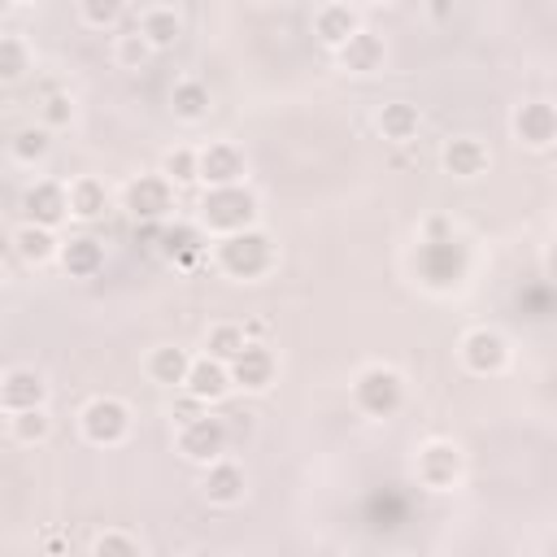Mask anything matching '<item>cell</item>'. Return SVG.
<instances>
[{
  "instance_id": "obj_18",
  "label": "cell",
  "mask_w": 557,
  "mask_h": 557,
  "mask_svg": "<svg viewBox=\"0 0 557 557\" xmlns=\"http://www.w3.org/2000/svg\"><path fill=\"white\" fill-rule=\"evenodd\" d=\"M205 496L218 501V505H235V501L244 496V470L231 466V462L209 466V475H205Z\"/></svg>"
},
{
  "instance_id": "obj_14",
  "label": "cell",
  "mask_w": 557,
  "mask_h": 557,
  "mask_svg": "<svg viewBox=\"0 0 557 557\" xmlns=\"http://www.w3.org/2000/svg\"><path fill=\"white\" fill-rule=\"evenodd\" d=\"M462 358L475 375H492L505 366V340L496 332H470L466 345H462Z\"/></svg>"
},
{
  "instance_id": "obj_24",
  "label": "cell",
  "mask_w": 557,
  "mask_h": 557,
  "mask_svg": "<svg viewBox=\"0 0 557 557\" xmlns=\"http://www.w3.org/2000/svg\"><path fill=\"white\" fill-rule=\"evenodd\" d=\"M70 213H79V218H101L105 213V205H109V196H105V183H96V179H79L75 187H70Z\"/></svg>"
},
{
  "instance_id": "obj_30",
  "label": "cell",
  "mask_w": 557,
  "mask_h": 557,
  "mask_svg": "<svg viewBox=\"0 0 557 557\" xmlns=\"http://www.w3.org/2000/svg\"><path fill=\"white\" fill-rule=\"evenodd\" d=\"M239 349H244V332H239V327L222 323V327H213V332H209V358H218V362H231Z\"/></svg>"
},
{
  "instance_id": "obj_39",
  "label": "cell",
  "mask_w": 557,
  "mask_h": 557,
  "mask_svg": "<svg viewBox=\"0 0 557 557\" xmlns=\"http://www.w3.org/2000/svg\"><path fill=\"white\" fill-rule=\"evenodd\" d=\"M261 5H278V0H261Z\"/></svg>"
},
{
  "instance_id": "obj_25",
  "label": "cell",
  "mask_w": 557,
  "mask_h": 557,
  "mask_svg": "<svg viewBox=\"0 0 557 557\" xmlns=\"http://www.w3.org/2000/svg\"><path fill=\"white\" fill-rule=\"evenodd\" d=\"M179 18H174V10H153V14H144V23H140V36L153 44V49H170L174 40H179Z\"/></svg>"
},
{
  "instance_id": "obj_6",
  "label": "cell",
  "mask_w": 557,
  "mask_h": 557,
  "mask_svg": "<svg viewBox=\"0 0 557 557\" xmlns=\"http://www.w3.org/2000/svg\"><path fill=\"white\" fill-rule=\"evenodd\" d=\"M170 205H174V196H170V179H161V174H140V179L127 187V209H131V218H140V222H157V218H166V213H170Z\"/></svg>"
},
{
  "instance_id": "obj_19",
  "label": "cell",
  "mask_w": 557,
  "mask_h": 557,
  "mask_svg": "<svg viewBox=\"0 0 557 557\" xmlns=\"http://www.w3.org/2000/svg\"><path fill=\"white\" fill-rule=\"evenodd\" d=\"M101 261H105V252H101V244H96L92 235H79V239H70V244L62 248V265H66V274H75V278L96 274Z\"/></svg>"
},
{
  "instance_id": "obj_33",
  "label": "cell",
  "mask_w": 557,
  "mask_h": 557,
  "mask_svg": "<svg viewBox=\"0 0 557 557\" xmlns=\"http://www.w3.org/2000/svg\"><path fill=\"white\" fill-rule=\"evenodd\" d=\"M166 179H174V183H192V179H196V153H187V148L170 153V157H166Z\"/></svg>"
},
{
  "instance_id": "obj_38",
  "label": "cell",
  "mask_w": 557,
  "mask_h": 557,
  "mask_svg": "<svg viewBox=\"0 0 557 557\" xmlns=\"http://www.w3.org/2000/svg\"><path fill=\"white\" fill-rule=\"evenodd\" d=\"M10 5H14V0H0V14H10Z\"/></svg>"
},
{
  "instance_id": "obj_32",
  "label": "cell",
  "mask_w": 557,
  "mask_h": 557,
  "mask_svg": "<svg viewBox=\"0 0 557 557\" xmlns=\"http://www.w3.org/2000/svg\"><path fill=\"white\" fill-rule=\"evenodd\" d=\"M79 5H83V18L92 27H109L122 18V0H79Z\"/></svg>"
},
{
  "instance_id": "obj_21",
  "label": "cell",
  "mask_w": 557,
  "mask_h": 557,
  "mask_svg": "<svg viewBox=\"0 0 557 557\" xmlns=\"http://www.w3.org/2000/svg\"><path fill=\"white\" fill-rule=\"evenodd\" d=\"M319 36H323V44H332V49H340L353 31H358V14L349 10V5H327L323 14H319Z\"/></svg>"
},
{
  "instance_id": "obj_20",
  "label": "cell",
  "mask_w": 557,
  "mask_h": 557,
  "mask_svg": "<svg viewBox=\"0 0 557 557\" xmlns=\"http://www.w3.org/2000/svg\"><path fill=\"white\" fill-rule=\"evenodd\" d=\"M379 131H384L388 140H397V144H410V140L418 135V105H405V101L384 105V114H379Z\"/></svg>"
},
{
  "instance_id": "obj_1",
  "label": "cell",
  "mask_w": 557,
  "mask_h": 557,
  "mask_svg": "<svg viewBox=\"0 0 557 557\" xmlns=\"http://www.w3.org/2000/svg\"><path fill=\"white\" fill-rule=\"evenodd\" d=\"M257 213V200L252 192H244L239 183L231 187H209V196L200 200V218L209 231H244Z\"/></svg>"
},
{
  "instance_id": "obj_4",
  "label": "cell",
  "mask_w": 557,
  "mask_h": 557,
  "mask_svg": "<svg viewBox=\"0 0 557 557\" xmlns=\"http://www.w3.org/2000/svg\"><path fill=\"white\" fill-rule=\"evenodd\" d=\"M353 397H358V405H362L371 418H388V414H397L405 388H401V375H397V371L371 366V371H362V379L353 384Z\"/></svg>"
},
{
  "instance_id": "obj_16",
  "label": "cell",
  "mask_w": 557,
  "mask_h": 557,
  "mask_svg": "<svg viewBox=\"0 0 557 557\" xmlns=\"http://www.w3.org/2000/svg\"><path fill=\"white\" fill-rule=\"evenodd\" d=\"M340 62H345V70H353V75H371V70H379V62H384V44L358 27V31L340 44Z\"/></svg>"
},
{
  "instance_id": "obj_9",
  "label": "cell",
  "mask_w": 557,
  "mask_h": 557,
  "mask_svg": "<svg viewBox=\"0 0 557 557\" xmlns=\"http://www.w3.org/2000/svg\"><path fill=\"white\" fill-rule=\"evenodd\" d=\"M244 174V157L235 144H209L205 153H196V179H205L209 187H231Z\"/></svg>"
},
{
  "instance_id": "obj_7",
  "label": "cell",
  "mask_w": 557,
  "mask_h": 557,
  "mask_svg": "<svg viewBox=\"0 0 557 557\" xmlns=\"http://www.w3.org/2000/svg\"><path fill=\"white\" fill-rule=\"evenodd\" d=\"M226 375H231V384L257 392V388H265V384L274 379V353H270L265 345H248V340H244V349L226 362Z\"/></svg>"
},
{
  "instance_id": "obj_29",
  "label": "cell",
  "mask_w": 557,
  "mask_h": 557,
  "mask_svg": "<svg viewBox=\"0 0 557 557\" xmlns=\"http://www.w3.org/2000/svg\"><path fill=\"white\" fill-rule=\"evenodd\" d=\"M14 436H18L23 444L44 440V436H49V414H44V405H36V410H18V414H14Z\"/></svg>"
},
{
  "instance_id": "obj_40",
  "label": "cell",
  "mask_w": 557,
  "mask_h": 557,
  "mask_svg": "<svg viewBox=\"0 0 557 557\" xmlns=\"http://www.w3.org/2000/svg\"><path fill=\"white\" fill-rule=\"evenodd\" d=\"M0 278H5V270H0Z\"/></svg>"
},
{
  "instance_id": "obj_22",
  "label": "cell",
  "mask_w": 557,
  "mask_h": 557,
  "mask_svg": "<svg viewBox=\"0 0 557 557\" xmlns=\"http://www.w3.org/2000/svg\"><path fill=\"white\" fill-rule=\"evenodd\" d=\"M14 244H18V252H23L27 261H49V257L57 252V239H53V226H36V222H27V226H18V231H14Z\"/></svg>"
},
{
  "instance_id": "obj_35",
  "label": "cell",
  "mask_w": 557,
  "mask_h": 557,
  "mask_svg": "<svg viewBox=\"0 0 557 557\" xmlns=\"http://www.w3.org/2000/svg\"><path fill=\"white\" fill-rule=\"evenodd\" d=\"M44 118H49L53 127H66V122H70V96H53V101L44 105Z\"/></svg>"
},
{
  "instance_id": "obj_3",
  "label": "cell",
  "mask_w": 557,
  "mask_h": 557,
  "mask_svg": "<svg viewBox=\"0 0 557 557\" xmlns=\"http://www.w3.org/2000/svg\"><path fill=\"white\" fill-rule=\"evenodd\" d=\"M418 274L427 278L431 288H453L457 278L466 274V248H462L453 235L427 239V244L418 248Z\"/></svg>"
},
{
  "instance_id": "obj_8",
  "label": "cell",
  "mask_w": 557,
  "mask_h": 557,
  "mask_svg": "<svg viewBox=\"0 0 557 557\" xmlns=\"http://www.w3.org/2000/svg\"><path fill=\"white\" fill-rule=\"evenodd\" d=\"M222 444H226V427H222V418H209V414L187 418V427L179 436V449L192 462H213L222 453Z\"/></svg>"
},
{
  "instance_id": "obj_17",
  "label": "cell",
  "mask_w": 557,
  "mask_h": 557,
  "mask_svg": "<svg viewBox=\"0 0 557 557\" xmlns=\"http://www.w3.org/2000/svg\"><path fill=\"white\" fill-rule=\"evenodd\" d=\"M483 166H488V148L479 140H453L444 148V170L457 179H475V174H483Z\"/></svg>"
},
{
  "instance_id": "obj_12",
  "label": "cell",
  "mask_w": 557,
  "mask_h": 557,
  "mask_svg": "<svg viewBox=\"0 0 557 557\" xmlns=\"http://www.w3.org/2000/svg\"><path fill=\"white\" fill-rule=\"evenodd\" d=\"M23 209L36 226H57L66 213H70V200H66V187L57 183H36L27 196H23Z\"/></svg>"
},
{
  "instance_id": "obj_23",
  "label": "cell",
  "mask_w": 557,
  "mask_h": 557,
  "mask_svg": "<svg viewBox=\"0 0 557 557\" xmlns=\"http://www.w3.org/2000/svg\"><path fill=\"white\" fill-rule=\"evenodd\" d=\"M170 105H174V114H179V118L196 122V118L209 109V88H205V83H196V79H183V83H174Z\"/></svg>"
},
{
  "instance_id": "obj_37",
  "label": "cell",
  "mask_w": 557,
  "mask_h": 557,
  "mask_svg": "<svg viewBox=\"0 0 557 557\" xmlns=\"http://www.w3.org/2000/svg\"><path fill=\"white\" fill-rule=\"evenodd\" d=\"M431 14L444 18V14H449V0H431Z\"/></svg>"
},
{
  "instance_id": "obj_36",
  "label": "cell",
  "mask_w": 557,
  "mask_h": 557,
  "mask_svg": "<svg viewBox=\"0 0 557 557\" xmlns=\"http://www.w3.org/2000/svg\"><path fill=\"white\" fill-rule=\"evenodd\" d=\"M140 544L135 540H127V535H101L96 540V553H135Z\"/></svg>"
},
{
  "instance_id": "obj_34",
  "label": "cell",
  "mask_w": 557,
  "mask_h": 557,
  "mask_svg": "<svg viewBox=\"0 0 557 557\" xmlns=\"http://www.w3.org/2000/svg\"><path fill=\"white\" fill-rule=\"evenodd\" d=\"M148 49H153V44L135 31V36H127V40H122V62H127V66H135V62H144V57H148Z\"/></svg>"
},
{
  "instance_id": "obj_26",
  "label": "cell",
  "mask_w": 557,
  "mask_h": 557,
  "mask_svg": "<svg viewBox=\"0 0 557 557\" xmlns=\"http://www.w3.org/2000/svg\"><path fill=\"white\" fill-rule=\"evenodd\" d=\"M187 353L183 349H157L153 358H148V375L157 379V384H183L187 379Z\"/></svg>"
},
{
  "instance_id": "obj_10",
  "label": "cell",
  "mask_w": 557,
  "mask_h": 557,
  "mask_svg": "<svg viewBox=\"0 0 557 557\" xmlns=\"http://www.w3.org/2000/svg\"><path fill=\"white\" fill-rule=\"evenodd\" d=\"M44 397H49V384L36 371H10L5 379H0V405H5L10 414L44 405Z\"/></svg>"
},
{
  "instance_id": "obj_27",
  "label": "cell",
  "mask_w": 557,
  "mask_h": 557,
  "mask_svg": "<svg viewBox=\"0 0 557 557\" xmlns=\"http://www.w3.org/2000/svg\"><path fill=\"white\" fill-rule=\"evenodd\" d=\"M27 70V49L14 36H0V83H14Z\"/></svg>"
},
{
  "instance_id": "obj_31",
  "label": "cell",
  "mask_w": 557,
  "mask_h": 557,
  "mask_svg": "<svg viewBox=\"0 0 557 557\" xmlns=\"http://www.w3.org/2000/svg\"><path fill=\"white\" fill-rule=\"evenodd\" d=\"M14 153H18L23 161H40V157L49 153V131H40V127L18 131V135H14Z\"/></svg>"
},
{
  "instance_id": "obj_11",
  "label": "cell",
  "mask_w": 557,
  "mask_h": 557,
  "mask_svg": "<svg viewBox=\"0 0 557 557\" xmlns=\"http://www.w3.org/2000/svg\"><path fill=\"white\" fill-rule=\"evenodd\" d=\"M514 131H518V140H522V144H531V148H548V144H553V135H557V114H553V105H544V101L522 105V109L514 114Z\"/></svg>"
},
{
  "instance_id": "obj_13",
  "label": "cell",
  "mask_w": 557,
  "mask_h": 557,
  "mask_svg": "<svg viewBox=\"0 0 557 557\" xmlns=\"http://www.w3.org/2000/svg\"><path fill=\"white\" fill-rule=\"evenodd\" d=\"M457 470H462V457H457L453 444H427V449L418 453V479H423L427 488H453Z\"/></svg>"
},
{
  "instance_id": "obj_15",
  "label": "cell",
  "mask_w": 557,
  "mask_h": 557,
  "mask_svg": "<svg viewBox=\"0 0 557 557\" xmlns=\"http://www.w3.org/2000/svg\"><path fill=\"white\" fill-rule=\"evenodd\" d=\"M187 392L196 397V401H218L222 392H226V384H231V375H226V362H218V358H205V362H192L187 366Z\"/></svg>"
},
{
  "instance_id": "obj_28",
  "label": "cell",
  "mask_w": 557,
  "mask_h": 557,
  "mask_svg": "<svg viewBox=\"0 0 557 557\" xmlns=\"http://www.w3.org/2000/svg\"><path fill=\"white\" fill-rule=\"evenodd\" d=\"M170 257H179V261H192L196 252H200V231L196 226H187V222H179V226H170L166 231V244H161Z\"/></svg>"
},
{
  "instance_id": "obj_2",
  "label": "cell",
  "mask_w": 557,
  "mask_h": 557,
  "mask_svg": "<svg viewBox=\"0 0 557 557\" xmlns=\"http://www.w3.org/2000/svg\"><path fill=\"white\" fill-rule=\"evenodd\" d=\"M270 257H274V248H270V239H265L261 231H231L226 244L218 248L222 270L235 274V278H257V274H265V270H270Z\"/></svg>"
},
{
  "instance_id": "obj_5",
  "label": "cell",
  "mask_w": 557,
  "mask_h": 557,
  "mask_svg": "<svg viewBox=\"0 0 557 557\" xmlns=\"http://www.w3.org/2000/svg\"><path fill=\"white\" fill-rule=\"evenodd\" d=\"M127 431H131V414H127L122 401L96 397V401L83 410V436H88L92 444H118V440H127Z\"/></svg>"
}]
</instances>
